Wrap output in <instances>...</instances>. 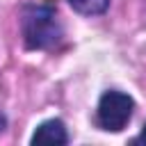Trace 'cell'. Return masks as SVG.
<instances>
[{
    "mask_svg": "<svg viewBox=\"0 0 146 146\" xmlns=\"http://www.w3.org/2000/svg\"><path fill=\"white\" fill-rule=\"evenodd\" d=\"M23 27V41L30 50H46L62 41V23L57 21V14L48 5H27L21 16Z\"/></svg>",
    "mask_w": 146,
    "mask_h": 146,
    "instance_id": "1",
    "label": "cell"
},
{
    "mask_svg": "<svg viewBox=\"0 0 146 146\" xmlns=\"http://www.w3.org/2000/svg\"><path fill=\"white\" fill-rule=\"evenodd\" d=\"M132 110H135V100L116 89H110L100 96L98 100V110H96V119L98 125L103 130L110 132H119L125 128V123L132 119Z\"/></svg>",
    "mask_w": 146,
    "mask_h": 146,
    "instance_id": "2",
    "label": "cell"
},
{
    "mask_svg": "<svg viewBox=\"0 0 146 146\" xmlns=\"http://www.w3.org/2000/svg\"><path fill=\"white\" fill-rule=\"evenodd\" d=\"M30 141H32V144H66V141H68V135H66L64 121H59V119H48V121H43V123L34 130V135H32Z\"/></svg>",
    "mask_w": 146,
    "mask_h": 146,
    "instance_id": "3",
    "label": "cell"
},
{
    "mask_svg": "<svg viewBox=\"0 0 146 146\" xmlns=\"http://www.w3.org/2000/svg\"><path fill=\"white\" fill-rule=\"evenodd\" d=\"M66 2L78 14H84V16H100L110 7V0H66Z\"/></svg>",
    "mask_w": 146,
    "mask_h": 146,
    "instance_id": "4",
    "label": "cell"
},
{
    "mask_svg": "<svg viewBox=\"0 0 146 146\" xmlns=\"http://www.w3.org/2000/svg\"><path fill=\"white\" fill-rule=\"evenodd\" d=\"M132 144H146V123H144V128H141V132L132 139Z\"/></svg>",
    "mask_w": 146,
    "mask_h": 146,
    "instance_id": "5",
    "label": "cell"
},
{
    "mask_svg": "<svg viewBox=\"0 0 146 146\" xmlns=\"http://www.w3.org/2000/svg\"><path fill=\"white\" fill-rule=\"evenodd\" d=\"M2 128H5V116L0 114V130H2Z\"/></svg>",
    "mask_w": 146,
    "mask_h": 146,
    "instance_id": "6",
    "label": "cell"
}]
</instances>
